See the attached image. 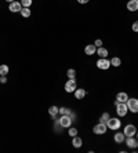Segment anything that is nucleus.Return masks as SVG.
Instances as JSON below:
<instances>
[{"label":"nucleus","instance_id":"nucleus-1","mask_svg":"<svg viewBox=\"0 0 138 153\" xmlns=\"http://www.w3.org/2000/svg\"><path fill=\"white\" fill-rule=\"evenodd\" d=\"M113 104H115V108H116V113H117V116L124 117L127 113H129V108H127V104H126V102H117V101H115Z\"/></svg>","mask_w":138,"mask_h":153},{"label":"nucleus","instance_id":"nucleus-2","mask_svg":"<svg viewBox=\"0 0 138 153\" xmlns=\"http://www.w3.org/2000/svg\"><path fill=\"white\" fill-rule=\"evenodd\" d=\"M106 127L110 128V130L117 131L122 127V122H120V119H117V117H109V120L106 122Z\"/></svg>","mask_w":138,"mask_h":153},{"label":"nucleus","instance_id":"nucleus-3","mask_svg":"<svg viewBox=\"0 0 138 153\" xmlns=\"http://www.w3.org/2000/svg\"><path fill=\"white\" fill-rule=\"evenodd\" d=\"M126 104H127L129 112H131V113H138V99H137V98H129Z\"/></svg>","mask_w":138,"mask_h":153},{"label":"nucleus","instance_id":"nucleus-4","mask_svg":"<svg viewBox=\"0 0 138 153\" xmlns=\"http://www.w3.org/2000/svg\"><path fill=\"white\" fill-rule=\"evenodd\" d=\"M58 122H60V124L64 127V128H69V127L72 126V123H73L69 115H61V117L58 119Z\"/></svg>","mask_w":138,"mask_h":153},{"label":"nucleus","instance_id":"nucleus-5","mask_svg":"<svg viewBox=\"0 0 138 153\" xmlns=\"http://www.w3.org/2000/svg\"><path fill=\"white\" fill-rule=\"evenodd\" d=\"M106 130H108V127L104 123H98V124H95L92 127V132L95 135H104L106 132Z\"/></svg>","mask_w":138,"mask_h":153},{"label":"nucleus","instance_id":"nucleus-6","mask_svg":"<svg viewBox=\"0 0 138 153\" xmlns=\"http://www.w3.org/2000/svg\"><path fill=\"white\" fill-rule=\"evenodd\" d=\"M97 68L101 69V70H108L110 68V59L106 58H100L97 61Z\"/></svg>","mask_w":138,"mask_h":153},{"label":"nucleus","instance_id":"nucleus-7","mask_svg":"<svg viewBox=\"0 0 138 153\" xmlns=\"http://www.w3.org/2000/svg\"><path fill=\"white\" fill-rule=\"evenodd\" d=\"M65 91L66 93H75V90L78 88V84H76V80L75 79H69L66 83H65Z\"/></svg>","mask_w":138,"mask_h":153},{"label":"nucleus","instance_id":"nucleus-8","mask_svg":"<svg viewBox=\"0 0 138 153\" xmlns=\"http://www.w3.org/2000/svg\"><path fill=\"white\" fill-rule=\"evenodd\" d=\"M124 142H126V145H127L130 149H137L138 148V139L135 138V135H134V137H126Z\"/></svg>","mask_w":138,"mask_h":153},{"label":"nucleus","instance_id":"nucleus-9","mask_svg":"<svg viewBox=\"0 0 138 153\" xmlns=\"http://www.w3.org/2000/svg\"><path fill=\"white\" fill-rule=\"evenodd\" d=\"M123 132L126 137H134V135L137 134V128H135L134 124H127V126H124Z\"/></svg>","mask_w":138,"mask_h":153},{"label":"nucleus","instance_id":"nucleus-10","mask_svg":"<svg viewBox=\"0 0 138 153\" xmlns=\"http://www.w3.org/2000/svg\"><path fill=\"white\" fill-rule=\"evenodd\" d=\"M9 10L11 13H19L21 10H22V4H21V1H13V3H10L9 4Z\"/></svg>","mask_w":138,"mask_h":153},{"label":"nucleus","instance_id":"nucleus-11","mask_svg":"<svg viewBox=\"0 0 138 153\" xmlns=\"http://www.w3.org/2000/svg\"><path fill=\"white\" fill-rule=\"evenodd\" d=\"M126 7L129 11H138V0H129Z\"/></svg>","mask_w":138,"mask_h":153},{"label":"nucleus","instance_id":"nucleus-12","mask_svg":"<svg viewBox=\"0 0 138 153\" xmlns=\"http://www.w3.org/2000/svg\"><path fill=\"white\" fill-rule=\"evenodd\" d=\"M48 113H50V116H51L53 120H57V115L60 113V108H58V106H55V105H53V106L48 108Z\"/></svg>","mask_w":138,"mask_h":153},{"label":"nucleus","instance_id":"nucleus-13","mask_svg":"<svg viewBox=\"0 0 138 153\" xmlns=\"http://www.w3.org/2000/svg\"><path fill=\"white\" fill-rule=\"evenodd\" d=\"M73 94H75V98L76 99H83L87 95V91L84 90V88H76Z\"/></svg>","mask_w":138,"mask_h":153},{"label":"nucleus","instance_id":"nucleus-14","mask_svg":"<svg viewBox=\"0 0 138 153\" xmlns=\"http://www.w3.org/2000/svg\"><path fill=\"white\" fill-rule=\"evenodd\" d=\"M97 53V47L94 44H88L84 47V54L86 55H94Z\"/></svg>","mask_w":138,"mask_h":153},{"label":"nucleus","instance_id":"nucleus-15","mask_svg":"<svg viewBox=\"0 0 138 153\" xmlns=\"http://www.w3.org/2000/svg\"><path fill=\"white\" fill-rule=\"evenodd\" d=\"M124 139H126V135H124V132H116L115 137H113V141H115L116 144H123Z\"/></svg>","mask_w":138,"mask_h":153},{"label":"nucleus","instance_id":"nucleus-16","mask_svg":"<svg viewBox=\"0 0 138 153\" xmlns=\"http://www.w3.org/2000/svg\"><path fill=\"white\" fill-rule=\"evenodd\" d=\"M72 145H73V148H82L83 139L79 137V135H76V137H73V138H72Z\"/></svg>","mask_w":138,"mask_h":153},{"label":"nucleus","instance_id":"nucleus-17","mask_svg":"<svg viewBox=\"0 0 138 153\" xmlns=\"http://www.w3.org/2000/svg\"><path fill=\"white\" fill-rule=\"evenodd\" d=\"M97 54L100 55V58H106L109 53H108V50H106L105 47H98V48H97Z\"/></svg>","mask_w":138,"mask_h":153},{"label":"nucleus","instance_id":"nucleus-18","mask_svg":"<svg viewBox=\"0 0 138 153\" xmlns=\"http://www.w3.org/2000/svg\"><path fill=\"white\" fill-rule=\"evenodd\" d=\"M127 99H129L127 93H119V94L116 95V101L117 102H127Z\"/></svg>","mask_w":138,"mask_h":153},{"label":"nucleus","instance_id":"nucleus-19","mask_svg":"<svg viewBox=\"0 0 138 153\" xmlns=\"http://www.w3.org/2000/svg\"><path fill=\"white\" fill-rule=\"evenodd\" d=\"M19 14L22 15L23 18H29V17H31V14H32V11H31L29 7H22V10L19 11Z\"/></svg>","mask_w":138,"mask_h":153},{"label":"nucleus","instance_id":"nucleus-20","mask_svg":"<svg viewBox=\"0 0 138 153\" xmlns=\"http://www.w3.org/2000/svg\"><path fill=\"white\" fill-rule=\"evenodd\" d=\"M120 65H122V59H120L119 57H113V58L110 59V66H113V68H119Z\"/></svg>","mask_w":138,"mask_h":153},{"label":"nucleus","instance_id":"nucleus-21","mask_svg":"<svg viewBox=\"0 0 138 153\" xmlns=\"http://www.w3.org/2000/svg\"><path fill=\"white\" fill-rule=\"evenodd\" d=\"M10 72V68L6 65V63H3V65H0V76H7Z\"/></svg>","mask_w":138,"mask_h":153},{"label":"nucleus","instance_id":"nucleus-22","mask_svg":"<svg viewBox=\"0 0 138 153\" xmlns=\"http://www.w3.org/2000/svg\"><path fill=\"white\" fill-rule=\"evenodd\" d=\"M109 117H110V115L108 112H105V113H102V116L100 117V123H104V124H106V122L109 120Z\"/></svg>","mask_w":138,"mask_h":153},{"label":"nucleus","instance_id":"nucleus-23","mask_svg":"<svg viewBox=\"0 0 138 153\" xmlns=\"http://www.w3.org/2000/svg\"><path fill=\"white\" fill-rule=\"evenodd\" d=\"M68 134H69V137H72V138H73V137H76V135H78V128H76V127H69L68 128Z\"/></svg>","mask_w":138,"mask_h":153},{"label":"nucleus","instance_id":"nucleus-24","mask_svg":"<svg viewBox=\"0 0 138 153\" xmlns=\"http://www.w3.org/2000/svg\"><path fill=\"white\" fill-rule=\"evenodd\" d=\"M66 76H68L69 79H76V70H75V69H68Z\"/></svg>","mask_w":138,"mask_h":153},{"label":"nucleus","instance_id":"nucleus-25","mask_svg":"<svg viewBox=\"0 0 138 153\" xmlns=\"http://www.w3.org/2000/svg\"><path fill=\"white\" fill-rule=\"evenodd\" d=\"M70 109L69 108H65V106H62V108H60V115H70Z\"/></svg>","mask_w":138,"mask_h":153},{"label":"nucleus","instance_id":"nucleus-26","mask_svg":"<svg viewBox=\"0 0 138 153\" xmlns=\"http://www.w3.org/2000/svg\"><path fill=\"white\" fill-rule=\"evenodd\" d=\"M33 3V0H21V4L22 7H31Z\"/></svg>","mask_w":138,"mask_h":153},{"label":"nucleus","instance_id":"nucleus-27","mask_svg":"<svg viewBox=\"0 0 138 153\" xmlns=\"http://www.w3.org/2000/svg\"><path fill=\"white\" fill-rule=\"evenodd\" d=\"M54 122H55V126H54L55 131H57V132L60 134V132H61V128H64V127H62V126L60 124V122H57V120H54Z\"/></svg>","mask_w":138,"mask_h":153},{"label":"nucleus","instance_id":"nucleus-28","mask_svg":"<svg viewBox=\"0 0 138 153\" xmlns=\"http://www.w3.org/2000/svg\"><path fill=\"white\" fill-rule=\"evenodd\" d=\"M94 46H95L97 48H98V47H102V40L101 39H97V40L94 41Z\"/></svg>","mask_w":138,"mask_h":153},{"label":"nucleus","instance_id":"nucleus-29","mask_svg":"<svg viewBox=\"0 0 138 153\" xmlns=\"http://www.w3.org/2000/svg\"><path fill=\"white\" fill-rule=\"evenodd\" d=\"M131 29H133V31L135 32V33H138V21H137V22H134V23H133Z\"/></svg>","mask_w":138,"mask_h":153},{"label":"nucleus","instance_id":"nucleus-30","mask_svg":"<svg viewBox=\"0 0 138 153\" xmlns=\"http://www.w3.org/2000/svg\"><path fill=\"white\" fill-rule=\"evenodd\" d=\"M0 83H1V84L7 83V77H6V76H0Z\"/></svg>","mask_w":138,"mask_h":153},{"label":"nucleus","instance_id":"nucleus-31","mask_svg":"<svg viewBox=\"0 0 138 153\" xmlns=\"http://www.w3.org/2000/svg\"><path fill=\"white\" fill-rule=\"evenodd\" d=\"M69 116H70V119H72V122H76V119H78V117H76V115H75V113H72L70 112V115H69Z\"/></svg>","mask_w":138,"mask_h":153},{"label":"nucleus","instance_id":"nucleus-32","mask_svg":"<svg viewBox=\"0 0 138 153\" xmlns=\"http://www.w3.org/2000/svg\"><path fill=\"white\" fill-rule=\"evenodd\" d=\"M88 1H90V0H78V3H80V4H86Z\"/></svg>","mask_w":138,"mask_h":153},{"label":"nucleus","instance_id":"nucleus-33","mask_svg":"<svg viewBox=\"0 0 138 153\" xmlns=\"http://www.w3.org/2000/svg\"><path fill=\"white\" fill-rule=\"evenodd\" d=\"M7 3H13V1H15V0H6Z\"/></svg>","mask_w":138,"mask_h":153},{"label":"nucleus","instance_id":"nucleus-34","mask_svg":"<svg viewBox=\"0 0 138 153\" xmlns=\"http://www.w3.org/2000/svg\"><path fill=\"white\" fill-rule=\"evenodd\" d=\"M135 138H137V139H138V131H137V134H135Z\"/></svg>","mask_w":138,"mask_h":153}]
</instances>
